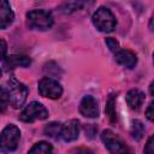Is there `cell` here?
Masks as SVG:
<instances>
[{
  "instance_id": "cell-23",
  "label": "cell",
  "mask_w": 154,
  "mask_h": 154,
  "mask_svg": "<svg viewBox=\"0 0 154 154\" xmlns=\"http://www.w3.org/2000/svg\"><path fill=\"white\" fill-rule=\"evenodd\" d=\"M153 108H154V102L150 101L149 105H148V107H147V109H146V116H147V118L150 122L154 119V111H153Z\"/></svg>"
},
{
  "instance_id": "cell-22",
  "label": "cell",
  "mask_w": 154,
  "mask_h": 154,
  "mask_svg": "<svg viewBox=\"0 0 154 154\" xmlns=\"http://www.w3.org/2000/svg\"><path fill=\"white\" fill-rule=\"evenodd\" d=\"M144 154H154V144H153V136H149L147 144L144 147Z\"/></svg>"
},
{
  "instance_id": "cell-9",
  "label": "cell",
  "mask_w": 154,
  "mask_h": 154,
  "mask_svg": "<svg viewBox=\"0 0 154 154\" xmlns=\"http://www.w3.org/2000/svg\"><path fill=\"white\" fill-rule=\"evenodd\" d=\"M79 134V122L77 119H71L61 126V138L65 142H72L78 138Z\"/></svg>"
},
{
  "instance_id": "cell-18",
  "label": "cell",
  "mask_w": 154,
  "mask_h": 154,
  "mask_svg": "<svg viewBox=\"0 0 154 154\" xmlns=\"http://www.w3.org/2000/svg\"><path fill=\"white\" fill-rule=\"evenodd\" d=\"M10 103V99H8V93L6 89L0 88V113H4Z\"/></svg>"
},
{
  "instance_id": "cell-20",
  "label": "cell",
  "mask_w": 154,
  "mask_h": 154,
  "mask_svg": "<svg viewBox=\"0 0 154 154\" xmlns=\"http://www.w3.org/2000/svg\"><path fill=\"white\" fill-rule=\"evenodd\" d=\"M105 42H106L107 47L109 48V51L113 52V53H116V52H118V51L120 49V48H119V43H118V41H117L116 38H113V37H107V38L105 40Z\"/></svg>"
},
{
  "instance_id": "cell-5",
  "label": "cell",
  "mask_w": 154,
  "mask_h": 154,
  "mask_svg": "<svg viewBox=\"0 0 154 154\" xmlns=\"http://www.w3.org/2000/svg\"><path fill=\"white\" fill-rule=\"evenodd\" d=\"M8 99H10V103L12 105L13 108H19L24 105L26 96H28V88L20 83L19 81H17L16 78H11L8 81Z\"/></svg>"
},
{
  "instance_id": "cell-12",
  "label": "cell",
  "mask_w": 154,
  "mask_h": 154,
  "mask_svg": "<svg viewBox=\"0 0 154 154\" xmlns=\"http://www.w3.org/2000/svg\"><path fill=\"white\" fill-rule=\"evenodd\" d=\"M5 67L7 70H11V69H14V67H26L31 64V59L26 55H17V54H13V55H10L5 59Z\"/></svg>"
},
{
  "instance_id": "cell-4",
  "label": "cell",
  "mask_w": 154,
  "mask_h": 154,
  "mask_svg": "<svg viewBox=\"0 0 154 154\" xmlns=\"http://www.w3.org/2000/svg\"><path fill=\"white\" fill-rule=\"evenodd\" d=\"M101 140L111 154H132L126 143L111 130H105L101 135Z\"/></svg>"
},
{
  "instance_id": "cell-1",
  "label": "cell",
  "mask_w": 154,
  "mask_h": 154,
  "mask_svg": "<svg viewBox=\"0 0 154 154\" xmlns=\"http://www.w3.org/2000/svg\"><path fill=\"white\" fill-rule=\"evenodd\" d=\"M19 138H20L19 129L13 124L6 125L0 135V152L5 154L14 152L18 147Z\"/></svg>"
},
{
  "instance_id": "cell-25",
  "label": "cell",
  "mask_w": 154,
  "mask_h": 154,
  "mask_svg": "<svg viewBox=\"0 0 154 154\" xmlns=\"http://www.w3.org/2000/svg\"><path fill=\"white\" fill-rule=\"evenodd\" d=\"M76 154H91V152L89 149H87V148H81V149L77 150Z\"/></svg>"
},
{
  "instance_id": "cell-26",
  "label": "cell",
  "mask_w": 154,
  "mask_h": 154,
  "mask_svg": "<svg viewBox=\"0 0 154 154\" xmlns=\"http://www.w3.org/2000/svg\"><path fill=\"white\" fill-rule=\"evenodd\" d=\"M153 85H154V83L152 82L150 85H149V93H150V95H153Z\"/></svg>"
},
{
  "instance_id": "cell-15",
  "label": "cell",
  "mask_w": 154,
  "mask_h": 154,
  "mask_svg": "<svg viewBox=\"0 0 154 154\" xmlns=\"http://www.w3.org/2000/svg\"><path fill=\"white\" fill-rule=\"evenodd\" d=\"M28 154H53V148L48 142H38L36 143Z\"/></svg>"
},
{
  "instance_id": "cell-13",
  "label": "cell",
  "mask_w": 154,
  "mask_h": 154,
  "mask_svg": "<svg viewBox=\"0 0 154 154\" xmlns=\"http://www.w3.org/2000/svg\"><path fill=\"white\" fill-rule=\"evenodd\" d=\"M126 102L131 109H140L144 102V94L138 89H131L126 94Z\"/></svg>"
},
{
  "instance_id": "cell-7",
  "label": "cell",
  "mask_w": 154,
  "mask_h": 154,
  "mask_svg": "<svg viewBox=\"0 0 154 154\" xmlns=\"http://www.w3.org/2000/svg\"><path fill=\"white\" fill-rule=\"evenodd\" d=\"M38 93L43 97L59 99L63 94V88L55 79L49 77H43L38 81Z\"/></svg>"
},
{
  "instance_id": "cell-6",
  "label": "cell",
  "mask_w": 154,
  "mask_h": 154,
  "mask_svg": "<svg viewBox=\"0 0 154 154\" xmlns=\"http://www.w3.org/2000/svg\"><path fill=\"white\" fill-rule=\"evenodd\" d=\"M47 117H48V111L42 103L37 101L30 102L28 106H25V108L19 114V119L25 123H32L35 120H43Z\"/></svg>"
},
{
  "instance_id": "cell-19",
  "label": "cell",
  "mask_w": 154,
  "mask_h": 154,
  "mask_svg": "<svg viewBox=\"0 0 154 154\" xmlns=\"http://www.w3.org/2000/svg\"><path fill=\"white\" fill-rule=\"evenodd\" d=\"M82 5H83V2H66L61 6V8H63L61 11L65 13H70L75 10H78L79 7H82Z\"/></svg>"
},
{
  "instance_id": "cell-2",
  "label": "cell",
  "mask_w": 154,
  "mask_h": 154,
  "mask_svg": "<svg viewBox=\"0 0 154 154\" xmlns=\"http://www.w3.org/2000/svg\"><path fill=\"white\" fill-rule=\"evenodd\" d=\"M93 23L97 30L102 32H111L117 25L116 17L107 7H100L93 14Z\"/></svg>"
},
{
  "instance_id": "cell-27",
  "label": "cell",
  "mask_w": 154,
  "mask_h": 154,
  "mask_svg": "<svg viewBox=\"0 0 154 154\" xmlns=\"http://www.w3.org/2000/svg\"><path fill=\"white\" fill-rule=\"evenodd\" d=\"M0 76H1V70H0Z\"/></svg>"
},
{
  "instance_id": "cell-21",
  "label": "cell",
  "mask_w": 154,
  "mask_h": 154,
  "mask_svg": "<svg viewBox=\"0 0 154 154\" xmlns=\"http://www.w3.org/2000/svg\"><path fill=\"white\" fill-rule=\"evenodd\" d=\"M96 132H97V128H95V125L89 124V125L85 126V136H87V137L93 138Z\"/></svg>"
},
{
  "instance_id": "cell-24",
  "label": "cell",
  "mask_w": 154,
  "mask_h": 154,
  "mask_svg": "<svg viewBox=\"0 0 154 154\" xmlns=\"http://www.w3.org/2000/svg\"><path fill=\"white\" fill-rule=\"evenodd\" d=\"M6 52H7V45L4 40H0V60L5 59Z\"/></svg>"
},
{
  "instance_id": "cell-8",
  "label": "cell",
  "mask_w": 154,
  "mask_h": 154,
  "mask_svg": "<svg viewBox=\"0 0 154 154\" xmlns=\"http://www.w3.org/2000/svg\"><path fill=\"white\" fill-rule=\"evenodd\" d=\"M79 112L82 116H84L87 118H97L99 117V107H97L96 100L90 95L84 96L79 103Z\"/></svg>"
},
{
  "instance_id": "cell-17",
  "label": "cell",
  "mask_w": 154,
  "mask_h": 154,
  "mask_svg": "<svg viewBox=\"0 0 154 154\" xmlns=\"http://www.w3.org/2000/svg\"><path fill=\"white\" fill-rule=\"evenodd\" d=\"M131 135L137 141H140L143 137V135H144V125L142 124L141 120L136 119V120L132 122V125H131Z\"/></svg>"
},
{
  "instance_id": "cell-14",
  "label": "cell",
  "mask_w": 154,
  "mask_h": 154,
  "mask_svg": "<svg viewBox=\"0 0 154 154\" xmlns=\"http://www.w3.org/2000/svg\"><path fill=\"white\" fill-rule=\"evenodd\" d=\"M61 124L60 123H57V122H53L48 125H46L45 128V135L53 138V140H58L60 136H61Z\"/></svg>"
},
{
  "instance_id": "cell-10",
  "label": "cell",
  "mask_w": 154,
  "mask_h": 154,
  "mask_svg": "<svg viewBox=\"0 0 154 154\" xmlns=\"http://www.w3.org/2000/svg\"><path fill=\"white\" fill-rule=\"evenodd\" d=\"M114 58L119 65L128 67V69H132L137 64L136 54L132 53L131 51H128V49H119L118 52L114 53Z\"/></svg>"
},
{
  "instance_id": "cell-16",
  "label": "cell",
  "mask_w": 154,
  "mask_h": 154,
  "mask_svg": "<svg viewBox=\"0 0 154 154\" xmlns=\"http://www.w3.org/2000/svg\"><path fill=\"white\" fill-rule=\"evenodd\" d=\"M105 112H106V116L109 118V120L112 123H114L116 119H117V117H116V101H114V95L113 94H111L108 96V100L106 102Z\"/></svg>"
},
{
  "instance_id": "cell-11",
  "label": "cell",
  "mask_w": 154,
  "mask_h": 154,
  "mask_svg": "<svg viewBox=\"0 0 154 154\" xmlns=\"http://www.w3.org/2000/svg\"><path fill=\"white\" fill-rule=\"evenodd\" d=\"M14 19V13L7 1L0 0V29L8 28Z\"/></svg>"
},
{
  "instance_id": "cell-3",
  "label": "cell",
  "mask_w": 154,
  "mask_h": 154,
  "mask_svg": "<svg viewBox=\"0 0 154 154\" xmlns=\"http://www.w3.org/2000/svg\"><path fill=\"white\" fill-rule=\"evenodd\" d=\"M28 24L36 30H48L53 25V16L45 10H32L26 13Z\"/></svg>"
}]
</instances>
